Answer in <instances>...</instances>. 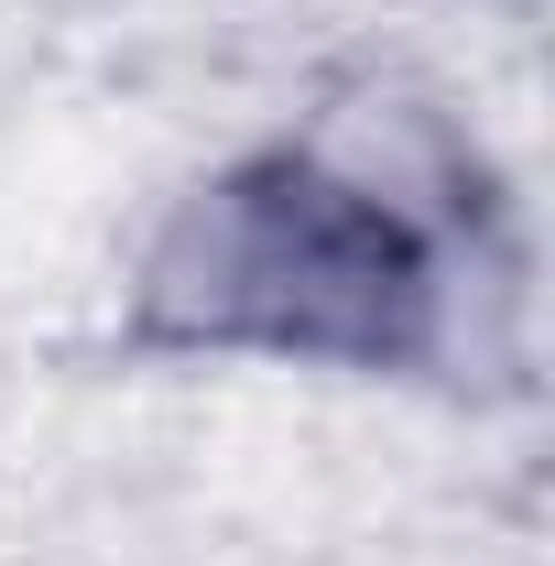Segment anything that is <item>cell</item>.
I'll list each match as a JSON object with an SVG mask.
<instances>
[{
    "instance_id": "obj_1",
    "label": "cell",
    "mask_w": 555,
    "mask_h": 566,
    "mask_svg": "<svg viewBox=\"0 0 555 566\" xmlns=\"http://www.w3.org/2000/svg\"><path fill=\"white\" fill-rule=\"evenodd\" d=\"M164 305L283 349H392L425 305V251L370 197L273 164L186 229V251L164 262Z\"/></svg>"
}]
</instances>
